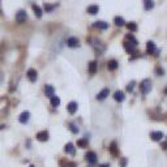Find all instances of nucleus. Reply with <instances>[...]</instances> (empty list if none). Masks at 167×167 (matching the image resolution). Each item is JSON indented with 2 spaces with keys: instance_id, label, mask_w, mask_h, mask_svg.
I'll use <instances>...</instances> for the list:
<instances>
[{
  "instance_id": "obj_1",
  "label": "nucleus",
  "mask_w": 167,
  "mask_h": 167,
  "mask_svg": "<svg viewBox=\"0 0 167 167\" xmlns=\"http://www.w3.org/2000/svg\"><path fill=\"white\" fill-rule=\"evenodd\" d=\"M90 43H91V46L94 47V50H95L97 52H99V54H102L103 51L106 50V46L103 43H101L98 39H91V42H90Z\"/></svg>"
},
{
  "instance_id": "obj_2",
  "label": "nucleus",
  "mask_w": 167,
  "mask_h": 167,
  "mask_svg": "<svg viewBox=\"0 0 167 167\" xmlns=\"http://www.w3.org/2000/svg\"><path fill=\"white\" fill-rule=\"evenodd\" d=\"M140 89H141L142 94H148L152 90V82H150V80H144L140 84Z\"/></svg>"
},
{
  "instance_id": "obj_3",
  "label": "nucleus",
  "mask_w": 167,
  "mask_h": 167,
  "mask_svg": "<svg viewBox=\"0 0 167 167\" xmlns=\"http://www.w3.org/2000/svg\"><path fill=\"white\" fill-rule=\"evenodd\" d=\"M26 19H28V15H26V12H25L24 9H20L19 12L16 13V21L20 22V24L25 22L26 21Z\"/></svg>"
},
{
  "instance_id": "obj_4",
  "label": "nucleus",
  "mask_w": 167,
  "mask_h": 167,
  "mask_svg": "<svg viewBox=\"0 0 167 167\" xmlns=\"http://www.w3.org/2000/svg\"><path fill=\"white\" fill-rule=\"evenodd\" d=\"M67 46L72 47V48H76V47L80 46V40L76 37H69L68 39H67Z\"/></svg>"
},
{
  "instance_id": "obj_5",
  "label": "nucleus",
  "mask_w": 167,
  "mask_h": 167,
  "mask_svg": "<svg viewBox=\"0 0 167 167\" xmlns=\"http://www.w3.org/2000/svg\"><path fill=\"white\" fill-rule=\"evenodd\" d=\"M97 68H98V64H97L95 60H91L89 63V67H87V71H89V74L90 76H94L97 73Z\"/></svg>"
},
{
  "instance_id": "obj_6",
  "label": "nucleus",
  "mask_w": 167,
  "mask_h": 167,
  "mask_svg": "<svg viewBox=\"0 0 167 167\" xmlns=\"http://www.w3.org/2000/svg\"><path fill=\"white\" fill-rule=\"evenodd\" d=\"M85 159H86L90 164H94L97 162V154L94 152H87L86 155H85Z\"/></svg>"
},
{
  "instance_id": "obj_7",
  "label": "nucleus",
  "mask_w": 167,
  "mask_h": 167,
  "mask_svg": "<svg viewBox=\"0 0 167 167\" xmlns=\"http://www.w3.org/2000/svg\"><path fill=\"white\" fill-rule=\"evenodd\" d=\"M26 76H28V78L31 81V82H35V81H37V77H38V73H37L35 69L30 68L28 72H26Z\"/></svg>"
},
{
  "instance_id": "obj_8",
  "label": "nucleus",
  "mask_w": 167,
  "mask_h": 167,
  "mask_svg": "<svg viewBox=\"0 0 167 167\" xmlns=\"http://www.w3.org/2000/svg\"><path fill=\"white\" fill-rule=\"evenodd\" d=\"M35 137H37L38 141H40V142H44V141H47V140H48V132H47V131H42V132H38Z\"/></svg>"
},
{
  "instance_id": "obj_9",
  "label": "nucleus",
  "mask_w": 167,
  "mask_h": 167,
  "mask_svg": "<svg viewBox=\"0 0 167 167\" xmlns=\"http://www.w3.org/2000/svg\"><path fill=\"white\" fill-rule=\"evenodd\" d=\"M110 153H111V155L114 158L119 157V149H118V145H116L115 141H112L111 145H110Z\"/></svg>"
},
{
  "instance_id": "obj_10",
  "label": "nucleus",
  "mask_w": 167,
  "mask_h": 167,
  "mask_svg": "<svg viewBox=\"0 0 167 167\" xmlns=\"http://www.w3.org/2000/svg\"><path fill=\"white\" fill-rule=\"evenodd\" d=\"M146 51H148V54H152V55L157 52V47H155L153 40H149L148 43H146Z\"/></svg>"
},
{
  "instance_id": "obj_11",
  "label": "nucleus",
  "mask_w": 167,
  "mask_h": 167,
  "mask_svg": "<svg viewBox=\"0 0 167 167\" xmlns=\"http://www.w3.org/2000/svg\"><path fill=\"white\" fill-rule=\"evenodd\" d=\"M108 94H110V90H108L107 87H105V89L101 90V91L97 94V99H98V101H103V99L107 98Z\"/></svg>"
},
{
  "instance_id": "obj_12",
  "label": "nucleus",
  "mask_w": 167,
  "mask_h": 167,
  "mask_svg": "<svg viewBox=\"0 0 167 167\" xmlns=\"http://www.w3.org/2000/svg\"><path fill=\"white\" fill-rule=\"evenodd\" d=\"M77 108H78L77 102H69V103H68V106H67V110H68L69 114H76Z\"/></svg>"
},
{
  "instance_id": "obj_13",
  "label": "nucleus",
  "mask_w": 167,
  "mask_h": 167,
  "mask_svg": "<svg viewBox=\"0 0 167 167\" xmlns=\"http://www.w3.org/2000/svg\"><path fill=\"white\" fill-rule=\"evenodd\" d=\"M31 8H33V11H34V15L37 16L38 19H40V17H42V15H43V9H42L39 5H37V4H33V5H31Z\"/></svg>"
},
{
  "instance_id": "obj_14",
  "label": "nucleus",
  "mask_w": 167,
  "mask_h": 167,
  "mask_svg": "<svg viewBox=\"0 0 167 167\" xmlns=\"http://www.w3.org/2000/svg\"><path fill=\"white\" fill-rule=\"evenodd\" d=\"M29 118H30V112H28V111H24L21 115H20V118H19V121L20 123H28V120H29Z\"/></svg>"
},
{
  "instance_id": "obj_15",
  "label": "nucleus",
  "mask_w": 167,
  "mask_h": 167,
  "mask_svg": "<svg viewBox=\"0 0 167 167\" xmlns=\"http://www.w3.org/2000/svg\"><path fill=\"white\" fill-rule=\"evenodd\" d=\"M114 99L116 102H123L124 99H125V95H124L123 91L118 90V91H115V94H114Z\"/></svg>"
},
{
  "instance_id": "obj_16",
  "label": "nucleus",
  "mask_w": 167,
  "mask_h": 167,
  "mask_svg": "<svg viewBox=\"0 0 167 167\" xmlns=\"http://www.w3.org/2000/svg\"><path fill=\"white\" fill-rule=\"evenodd\" d=\"M93 26L97 29H101V30H106V29L108 28V24L105 21H97V22H94Z\"/></svg>"
},
{
  "instance_id": "obj_17",
  "label": "nucleus",
  "mask_w": 167,
  "mask_h": 167,
  "mask_svg": "<svg viewBox=\"0 0 167 167\" xmlns=\"http://www.w3.org/2000/svg\"><path fill=\"white\" fill-rule=\"evenodd\" d=\"M150 137H152L153 141H159V140H162V137H163V133L159 132V131H155V132L150 133Z\"/></svg>"
},
{
  "instance_id": "obj_18",
  "label": "nucleus",
  "mask_w": 167,
  "mask_h": 167,
  "mask_svg": "<svg viewBox=\"0 0 167 167\" xmlns=\"http://www.w3.org/2000/svg\"><path fill=\"white\" fill-rule=\"evenodd\" d=\"M44 94H46L47 97H50V98H52L54 94H55V89H54L51 85H47V86L44 87Z\"/></svg>"
},
{
  "instance_id": "obj_19",
  "label": "nucleus",
  "mask_w": 167,
  "mask_h": 167,
  "mask_svg": "<svg viewBox=\"0 0 167 167\" xmlns=\"http://www.w3.org/2000/svg\"><path fill=\"white\" fill-rule=\"evenodd\" d=\"M87 13H90V15H97L99 11V7L97 5V4H91V5L87 7Z\"/></svg>"
},
{
  "instance_id": "obj_20",
  "label": "nucleus",
  "mask_w": 167,
  "mask_h": 167,
  "mask_svg": "<svg viewBox=\"0 0 167 167\" xmlns=\"http://www.w3.org/2000/svg\"><path fill=\"white\" fill-rule=\"evenodd\" d=\"M125 42H128V43L133 44V46H137V44H139L137 39H136L135 37H133L132 34H127V35H125Z\"/></svg>"
},
{
  "instance_id": "obj_21",
  "label": "nucleus",
  "mask_w": 167,
  "mask_h": 167,
  "mask_svg": "<svg viewBox=\"0 0 167 167\" xmlns=\"http://www.w3.org/2000/svg\"><path fill=\"white\" fill-rule=\"evenodd\" d=\"M64 152H65V153H68V154H72V155H73L74 153H76V152H74L73 144H72V142H68V144H67V145L64 146Z\"/></svg>"
},
{
  "instance_id": "obj_22",
  "label": "nucleus",
  "mask_w": 167,
  "mask_h": 167,
  "mask_svg": "<svg viewBox=\"0 0 167 167\" xmlns=\"http://www.w3.org/2000/svg\"><path fill=\"white\" fill-rule=\"evenodd\" d=\"M144 8H145V11H152L154 8V1L153 0H144Z\"/></svg>"
},
{
  "instance_id": "obj_23",
  "label": "nucleus",
  "mask_w": 167,
  "mask_h": 167,
  "mask_svg": "<svg viewBox=\"0 0 167 167\" xmlns=\"http://www.w3.org/2000/svg\"><path fill=\"white\" fill-rule=\"evenodd\" d=\"M118 62L116 60H110V62L107 63V68L110 69V71H115V69H118Z\"/></svg>"
},
{
  "instance_id": "obj_24",
  "label": "nucleus",
  "mask_w": 167,
  "mask_h": 167,
  "mask_svg": "<svg viewBox=\"0 0 167 167\" xmlns=\"http://www.w3.org/2000/svg\"><path fill=\"white\" fill-rule=\"evenodd\" d=\"M114 22L116 26H124V25H125V21H124V19L121 16H116L114 19Z\"/></svg>"
},
{
  "instance_id": "obj_25",
  "label": "nucleus",
  "mask_w": 167,
  "mask_h": 167,
  "mask_svg": "<svg viewBox=\"0 0 167 167\" xmlns=\"http://www.w3.org/2000/svg\"><path fill=\"white\" fill-rule=\"evenodd\" d=\"M124 47H125L128 54H133L135 52V48H136V46H133V44L128 43V42H124Z\"/></svg>"
},
{
  "instance_id": "obj_26",
  "label": "nucleus",
  "mask_w": 167,
  "mask_h": 167,
  "mask_svg": "<svg viewBox=\"0 0 167 167\" xmlns=\"http://www.w3.org/2000/svg\"><path fill=\"white\" fill-rule=\"evenodd\" d=\"M56 5H58V4H48V3H46L43 5V9L46 11V12H52V11L56 8Z\"/></svg>"
},
{
  "instance_id": "obj_27",
  "label": "nucleus",
  "mask_w": 167,
  "mask_h": 167,
  "mask_svg": "<svg viewBox=\"0 0 167 167\" xmlns=\"http://www.w3.org/2000/svg\"><path fill=\"white\" fill-rule=\"evenodd\" d=\"M60 167H76V163L69 161H60Z\"/></svg>"
},
{
  "instance_id": "obj_28",
  "label": "nucleus",
  "mask_w": 167,
  "mask_h": 167,
  "mask_svg": "<svg viewBox=\"0 0 167 167\" xmlns=\"http://www.w3.org/2000/svg\"><path fill=\"white\" fill-rule=\"evenodd\" d=\"M51 105H52L54 107H58V106L60 105V98H59V97H55V95H54L52 98H51Z\"/></svg>"
},
{
  "instance_id": "obj_29",
  "label": "nucleus",
  "mask_w": 167,
  "mask_h": 167,
  "mask_svg": "<svg viewBox=\"0 0 167 167\" xmlns=\"http://www.w3.org/2000/svg\"><path fill=\"white\" fill-rule=\"evenodd\" d=\"M77 146L78 148H82V149H85L87 146V141L85 139H81V140H78L77 141Z\"/></svg>"
},
{
  "instance_id": "obj_30",
  "label": "nucleus",
  "mask_w": 167,
  "mask_h": 167,
  "mask_svg": "<svg viewBox=\"0 0 167 167\" xmlns=\"http://www.w3.org/2000/svg\"><path fill=\"white\" fill-rule=\"evenodd\" d=\"M127 28H128V30L129 31H136L137 30V25L135 24V22H128Z\"/></svg>"
},
{
  "instance_id": "obj_31",
  "label": "nucleus",
  "mask_w": 167,
  "mask_h": 167,
  "mask_svg": "<svg viewBox=\"0 0 167 167\" xmlns=\"http://www.w3.org/2000/svg\"><path fill=\"white\" fill-rule=\"evenodd\" d=\"M69 129H71L72 133H78V128L74 124H69Z\"/></svg>"
},
{
  "instance_id": "obj_32",
  "label": "nucleus",
  "mask_w": 167,
  "mask_h": 167,
  "mask_svg": "<svg viewBox=\"0 0 167 167\" xmlns=\"http://www.w3.org/2000/svg\"><path fill=\"white\" fill-rule=\"evenodd\" d=\"M133 87H135V82H129V85H127V91H132Z\"/></svg>"
},
{
  "instance_id": "obj_33",
  "label": "nucleus",
  "mask_w": 167,
  "mask_h": 167,
  "mask_svg": "<svg viewBox=\"0 0 167 167\" xmlns=\"http://www.w3.org/2000/svg\"><path fill=\"white\" fill-rule=\"evenodd\" d=\"M155 72H157V74H159V76H163V69L159 68V67H157V69H155Z\"/></svg>"
},
{
  "instance_id": "obj_34",
  "label": "nucleus",
  "mask_w": 167,
  "mask_h": 167,
  "mask_svg": "<svg viewBox=\"0 0 167 167\" xmlns=\"http://www.w3.org/2000/svg\"><path fill=\"white\" fill-rule=\"evenodd\" d=\"M125 163H127V161H125V159H121V162H120V164H121V166H125Z\"/></svg>"
},
{
  "instance_id": "obj_35",
  "label": "nucleus",
  "mask_w": 167,
  "mask_h": 167,
  "mask_svg": "<svg viewBox=\"0 0 167 167\" xmlns=\"http://www.w3.org/2000/svg\"><path fill=\"white\" fill-rule=\"evenodd\" d=\"M162 148H163V149H167V142H164L163 145H162Z\"/></svg>"
},
{
  "instance_id": "obj_36",
  "label": "nucleus",
  "mask_w": 167,
  "mask_h": 167,
  "mask_svg": "<svg viewBox=\"0 0 167 167\" xmlns=\"http://www.w3.org/2000/svg\"><path fill=\"white\" fill-rule=\"evenodd\" d=\"M98 167H110V166H108V164H106V163H105V164H101V166H98Z\"/></svg>"
},
{
  "instance_id": "obj_37",
  "label": "nucleus",
  "mask_w": 167,
  "mask_h": 167,
  "mask_svg": "<svg viewBox=\"0 0 167 167\" xmlns=\"http://www.w3.org/2000/svg\"><path fill=\"white\" fill-rule=\"evenodd\" d=\"M0 15H3V11H1V7H0Z\"/></svg>"
},
{
  "instance_id": "obj_38",
  "label": "nucleus",
  "mask_w": 167,
  "mask_h": 167,
  "mask_svg": "<svg viewBox=\"0 0 167 167\" xmlns=\"http://www.w3.org/2000/svg\"><path fill=\"white\" fill-rule=\"evenodd\" d=\"M30 167H34V166H30Z\"/></svg>"
}]
</instances>
